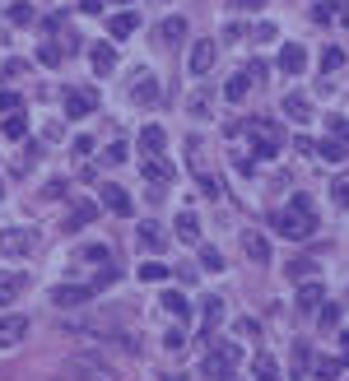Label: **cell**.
<instances>
[{"mask_svg": "<svg viewBox=\"0 0 349 381\" xmlns=\"http://www.w3.org/2000/svg\"><path fill=\"white\" fill-rule=\"evenodd\" d=\"M321 303H326V289H321L317 279L298 289V307H303V312H321Z\"/></svg>", "mask_w": 349, "mask_h": 381, "instance_id": "obj_18", "label": "cell"}, {"mask_svg": "<svg viewBox=\"0 0 349 381\" xmlns=\"http://www.w3.org/2000/svg\"><path fill=\"white\" fill-rule=\"evenodd\" d=\"M140 242H145V251H163V242H168V237H163V228L158 224H140Z\"/></svg>", "mask_w": 349, "mask_h": 381, "instance_id": "obj_26", "label": "cell"}, {"mask_svg": "<svg viewBox=\"0 0 349 381\" xmlns=\"http://www.w3.org/2000/svg\"><path fill=\"white\" fill-rule=\"evenodd\" d=\"M233 363H237V349H219V353H210L201 363V372L210 381H233Z\"/></svg>", "mask_w": 349, "mask_h": 381, "instance_id": "obj_5", "label": "cell"}, {"mask_svg": "<svg viewBox=\"0 0 349 381\" xmlns=\"http://www.w3.org/2000/svg\"><path fill=\"white\" fill-rule=\"evenodd\" d=\"M182 37H187V19H182V14H172V19L158 23V42H163V47H177Z\"/></svg>", "mask_w": 349, "mask_h": 381, "instance_id": "obj_13", "label": "cell"}, {"mask_svg": "<svg viewBox=\"0 0 349 381\" xmlns=\"http://www.w3.org/2000/svg\"><path fill=\"white\" fill-rule=\"evenodd\" d=\"M70 149L84 158V154H93V140H89V135H79V140H70Z\"/></svg>", "mask_w": 349, "mask_h": 381, "instance_id": "obj_46", "label": "cell"}, {"mask_svg": "<svg viewBox=\"0 0 349 381\" xmlns=\"http://www.w3.org/2000/svg\"><path fill=\"white\" fill-rule=\"evenodd\" d=\"M340 377V363L336 358H317V381H336Z\"/></svg>", "mask_w": 349, "mask_h": 381, "instance_id": "obj_35", "label": "cell"}, {"mask_svg": "<svg viewBox=\"0 0 349 381\" xmlns=\"http://www.w3.org/2000/svg\"><path fill=\"white\" fill-rule=\"evenodd\" d=\"M271 224H275V233L280 237H289V242H303V237H312V228H317V214H303V210H280V214H271Z\"/></svg>", "mask_w": 349, "mask_h": 381, "instance_id": "obj_1", "label": "cell"}, {"mask_svg": "<svg viewBox=\"0 0 349 381\" xmlns=\"http://www.w3.org/2000/svg\"><path fill=\"white\" fill-rule=\"evenodd\" d=\"M0 131H5V140H23V135H28V116H23V112H10L5 121H0Z\"/></svg>", "mask_w": 349, "mask_h": 381, "instance_id": "obj_25", "label": "cell"}, {"mask_svg": "<svg viewBox=\"0 0 349 381\" xmlns=\"http://www.w3.org/2000/svg\"><path fill=\"white\" fill-rule=\"evenodd\" d=\"M196 186H201V195H210V200L219 195V181L214 177H201V172H196Z\"/></svg>", "mask_w": 349, "mask_h": 381, "instance_id": "obj_43", "label": "cell"}, {"mask_svg": "<svg viewBox=\"0 0 349 381\" xmlns=\"http://www.w3.org/2000/svg\"><path fill=\"white\" fill-rule=\"evenodd\" d=\"M233 10H266V0H228Z\"/></svg>", "mask_w": 349, "mask_h": 381, "instance_id": "obj_49", "label": "cell"}, {"mask_svg": "<svg viewBox=\"0 0 349 381\" xmlns=\"http://www.w3.org/2000/svg\"><path fill=\"white\" fill-rule=\"evenodd\" d=\"M163 307H168L172 316H187V298H182V293H163Z\"/></svg>", "mask_w": 349, "mask_h": 381, "instance_id": "obj_36", "label": "cell"}, {"mask_svg": "<svg viewBox=\"0 0 349 381\" xmlns=\"http://www.w3.org/2000/svg\"><path fill=\"white\" fill-rule=\"evenodd\" d=\"M79 10H84V14H98V10H102V0H79Z\"/></svg>", "mask_w": 349, "mask_h": 381, "instance_id": "obj_54", "label": "cell"}, {"mask_svg": "<svg viewBox=\"0 0 349 381\" xmlns=\"http://www.w3.org/2000/svg\"><path fill=\"white\" fill-rule=\"evenodd\" d=\"M102 205H107V210H112V214H122V219H126V214H131V205H136V200H131V195H126V190L117 186V181H102Z\"/></svg>", "mask_w": 349, "mask_h": 381, "instance_id": "obj_10", "label": "cell"}, {"mask_svg": "<svg viewBox=\"0 0 349 381\" xmlns=\"http://www.w3.org/2000/svg\"><path fill=\"white\" fill-rule=\"evenodd\" d=\"M177 237H182V242H191V247L201 242V219H196L191 210H182V214H177Z\"/></svg>", "mask_w": 349, "mask_h": 381, "instance_id": "obj_23", "label": "cell"}, {"mask_svg": "<svg viewBox=\"0 0 349 381\" xmlns=\"http://www.w3.org/2000/svg\"><path fill=\"white\" fill-rule=\"evenodd\" d=\"M93 219H98V205H93V200H75L61 228H66V233H79V228H84V224H93Z\"/></svg>", "mask_w": 349, "mask_h": 381, "instance_id": "obj_8", "label": "cell"}, {"mask_svg": "<svg viewBox=\"0 0 349 381\" xmlns=\"http://www.w3.org/2000/svg\"><path fill=\"white\" fill-rule=\"evenodd\" d=\"M93 107H98V93H93V89L89 93H84V89H70L66 93V116H70V121H84Z\"/></svg>", "mask_w": 349, "mask_h": 381, "instance_id": "obj_7", "label": "cell"}, {"mask_svg": "<svg viewBox=\"0 0 349 381\" xmlns=\"http://www.w3.org/2000/svg\"><path fill=\"white\" fill-rule=\"evenodd\" d=\"M5 19H10L14 28H28V23H33V5H23V0H14L10 10H5Z\"/></svg>", "mask_w": 349, "mask_h": 381, "instance_id": "obj_28", "label": "cell"}, {"mask_svg": "<svg viewBox=\"0 0 349 381\" xmlns=\"http://www.w3.org/2000/svg\"><path fill=\"white\" fill-rule=\"evenodd\" d=\"M256 381H280V363L271 353H256Z\"/></svg>", "mask_w": 349, "mask_h": 381, "instance_id": "obj_29", "label": "cell"}, {"mask_svg": "<svg viewBox=\"0 0 349 381\" xmlns=\"http://www.w3.org/2000/svg\"><path fill=\"white\" fill-rule=\"evenodd\" d=\"M242 33H247L242 23H228V28H224V42H237V37H242Z\"/></svg>", "mask_w": 349, "mask_h": 381, "instance_id": "obj_52", "label": "cell"}, {"mask_svg": "<svg viewBox=\"0 0 349 381\" xmlns=\"http://www.w3.org/2000/svg\"><path fill=\"white\" fill-rule=\"evenodd\" d=\"M201 265L205 270H224V256H219L214 247H201Z\"/></svg>", "mask_w": 349, "mask_h": 381, "instance_id": "obj_40", "label": "cell"}, {"mask_svg": "<svg viewBox=\"0 0 349 381\" xmlns=\"http://www.w3.org/2000/svg\"><path fill=\"white\" fill-rule=\"evenodd\" d=\"M140 28V14L136 10H122V14H112V19H107V33L112 37H131Z\"/></svg>", "mask_w": 349, "mask_h": 381, "instance_id": "obj_16", "label": "cell"}, {"mask_svg": "<svg viewBox=\"0 0 349 381\" xmlns=\"http://www.w3.org/2000/svg\"><path fill=\"white\" fill-rule=\"evenodd\" d=\"M66 190H70V186H66V181L57 177V181H47V186H42V195H47V200H61V195H66Z\"/></svg>", "mask_w": 349, "mask_h": 381, "instance_id": "obj_42", "label": "cell"}, {"mask_svg": "<svg viewBox=\"0 0 349 381\" xmlns=\"http://www.w3.org/2000/svg\"><path fill=\"white\" fill-rule=\"evenodd\" d=\"M214 56H219V47H214L210 37H201V42L191 47V61H187V66H191V75H196V79H205V75L214 70Z\"/></svg>", "mask_w": 349, "mask_h": 381, "instance_id": "obj_6", "label": "cell"}, {"mask_svg": "<svg viewBox=\"0 0 349 381\" xmlns=\"http://www.w3.org/2000/svg\"><path fill=\"white\" fill-rule=\"evenodd\" d=\"M163 145H168L163 126H145V131H140V149H145L149 158H163Z\"/></svg>", "mask_w": 349, "mask_h": 381, "instance_id": "obj_14", "label": "cell"}, {"mask_svg": "<svg viewBox=\"0 0 349 381\" xmlns=\"http://www.w3.org/2000/svg\"><path fill=\"white\" fill-rule=\"evenodd\" d=\"M0 112H5V116H10V112H23V102L14 98V93H0Z\"/></svg>", "mask_w": 349, "mask_h": 381, "instance_id": "obj_44", "label": "cell"}, {"mask_svg": "<svg viewBox=\"0 0 349 381\" xmlns=\"http://www.w3.org/2000/svg\"><path fill=\"white\" fill-rule=\"evenodd\" d=\"M284 116H289V121H312V102H307L303 93H289V98H284Z\"/></svg>", "mask_w": 349, "mask_h": 381, "instance_id": "obj_20", "label": "cell"}, {"mask_svg": "<svg viewBox=\"0 0 349 381\" xmlns=\"http://www.w3.org/2000/svg\"><path fill=\"white\" fill-rule=\"evenodd\" d=\"M331 14H336V10H331L326 0H317V10H312V19H317V23H331Z\"/></svg>", "mask_w": 349, "mask_h": 381, "instance_id": "obj_47", "label": "cell"}, {"mask_svg": "<svg viewBox=\"0 0 349 381\" xmlns=\"http://www.w3.org/2000/svg\"><path fill=\"white\" fill-rule=\"evenodd\" d=\"M0 251L5 256H28V251H37V233L33 228H5L0 233Z\"/></svg>", "mask_w": 349, "mask_h": 381, "instance_id": "obj_3", "label": "cell"}, {"mask_svg": "<svg viewBox=\"0 0 349 381\" xmlns=\"http://www.w3.org/2000/svg\"><path fill=\"white\" fill-rule=\"evenodd\" d=\"M28 335V316H0V349H14Z\"/></svg>", "mask_w": 349, "mask_h": 381, "instance_id": "obj_9", "label": "cell"}, {"mask_svg": "<svg viewBox=\"0 0 349 381\" xmlns=\"http://www.w3.org/2000/svg\"><path fill=\"white\" fill-rule=\"evenodd\" d=\"M256 42H275V23H256Z\"/></svg>", "mask_w": 349, "mask_h": 381, "instance_id": "obj_48", "label": "cell"}, {"mask_svg": "<svg viewBox=\"0 0 349 381\" xmlns=\"http://www.w3.org/2000/svg\"><path fill=\"white\" fill-rule=\"evenodd\" d=\"M331 200H336V205H345V210H349V172H345V177H336V181H331Z\"/></svg>", "mask_w": 349, "mask_h": 381, "instance_id": "obj_33", "label": "cell"}, {"mask_svg": "<svg viewBox=\"0 0 349 381\" xmlns=\"http://www.w3.org/2000/svg\"><path fill=\"white\" fill-rule=\"evenodd\" d=\"M233 381H242V377H233Z\"/></svg>", "mask_w": 349, "mask_h": 381, "instance_id": "obj_59", "label": "cell"}, {"mask_svg": "<svg viewBox=\"0 0 349 381\" xmlns=\"http://www.w3.org/2000/svg\"><path fill=\"white\" fill-rule=\"evenodd\" d=\"M23 289H28V279H23V274H10V270H0V307L14 303Z\"/></svg>", "mask_w": 349, "mask_h": 381, "instance_id": "obj_17", "label": "cell"}, {"mask_svg": "<svg viewBox=\"0 0 349 381\" xmlns=\"http://www.w3.org/2000/svg\"><path fill=\"white\" fill-rule=\"evenodd\" d=\"M93 284H61V289H52V307H89L93 298Z\"/></svg>", "mask_w": 349, "mask_h": 381, "instance_id": "obj_4", "label": "cell"}, {"mask_svg": "<svg viewBox=\"0 0 349 381\" xmlns=\"http://www.w3.org/2000/svg\"><path fill=\"white\" fill-rule=\"evenodd\" d=\"M140 279H145V284L168 279V265H158V260H145V265H140Z\"/></svg>", "mask_w": 349, "mask_h": 381, "instance_id": "obj_31", "label": "cell"}, {"mask_svg": "<svg viewBox=\"0 0 349 381\" xmlns=\"http://www.w3.org/2000/svg\"><path fill=\"white\" fill-rule=\"evenodd\" d=\"M187 112H191V116H201V121H205V116H210V98H205V93H196V98L187 102Z\"/></svg>", "mask_w": 349, "mask_h": 381, "instance_id": "obj_37", "label": "cell"}, {"mask_svg": "<svg viewBox=\"0 0 349 381\" xmlns=\"http://www.w3.org/2000/svg\"><path fill=\"white\" fill-rule=\"evenodd\" d=\"M280 70H284V75H303V70H307V52L298 42L280 47Z\"/></svg>", "mask_w": 349, "mask_h": 381, "instance_id": "obj_11", "label": "cell"}, {"mask_svg": "<svg viewBox=\"0 0 349 381\" xmlns=\"http://www.w3.org/2000/svg\"><path fill=\"white\" fill-rule=\"evenodd\" d=\"M89 61H93V70H98V75H112V70H117L112 42H93V47H89Z\"/></svg>", "mask_w": 349, "mask_h": 381, "instance_id": "obj_12", "label": "cell"}, {"mask_svg": "<svg viewBox=\"0 0 349 381\" xmlns=\"http://www.w3.org/2000/svg\"><path fill=\"white\" fill-rule=\"evenodd\" d=\"M340 66H345V52H340V47H326V52H321V70H326V75H336Z\"/></svg>", "mask_w": 349, "mask_h": 381, "instance_id": "obj_32", "label": "cell"}, {"mask_svg": "<svg viewBox=\"0 0 349 381\" xmlns=\"http://www.w3.org/2000/svg\"><path fill=\"white\" fill-rule=\"evenodd\" d=\"M61 56H66V52H61L57 42H42V47H37V61H42V66H61Z\"/></svg>", "mask_w": 349, "mask_h": 381, "instance_id": "obj_34", "label": "cell"}, {"mask_svg": "<svg viewBox=\"0 0 349 381\" xmlns=\"http://www.w3.org/2000/svg\"><path fill=\"white\" fill-rule=\"evenodd\" d=\"M0 195H5V186H0Z\"/></svg>", "mask_w": 349, "mask_h": 381, "instance_id": "obj_58", "label": "cell"}, {"mask_svg": "<svg viewBox=\"0 0 349 381\" xmlns=\"http://www.w3.org/2000/svg\"><path fill=\"white\" fill-rule=\"evenodd\" d=\"M66 368H70V377H79V381H117V368L102 363L98 353H75Z\"/></svg>", "mask_w": 349, "mask_h": 381, "instance_id": "obj_2", "label": "cell"}, {"mask_svg": "<svg viewBox=\"0 0 349 381\" xmlns=\"http://www.w3.org/2000/svg\"><path fill=\"white\" fill-rule=\"evenodd\" d=\"M117 5H131V0H117Z\"/></svg>", "mask_w": 349, "mask_h": 381, "instance_id": "obj_56", "label": "cell"}, {"mask_svg": "<svg viewBox=\"0 0 349 381\" xmlns=\"http://www.w3.org/2000/svg\"><path fill=\"white\" fill-rule=\"evenodd\" d=\"M131 98H136L140 107H154V102H158V79H154V75H140V79H136V93H131Z\"/></svg>", "mask_w": 349, "mask_h": 381, "instance_id": "obj_21", "label": "cell"}, {"mask_svg": "<svg viewBox=\"0 0 349 381\" xmlns=\"http://www.w3.org/2000/svg\"><path fill=\"white\" fill-rule=\"evenodd\" d=\"M345 28H349V14H345Z\"/></svg>", "mask_w": 349, "mask_h": 381, "instance_id": "obj_57", "label": "cell"}, {"mask_svg": "<svg viewBox=\"0 0 349 381\" xmlns=\"http://www.w3.org/2000/svg\"><path fill=\"white\" fill-rule=\"evenodd\" d=\"M247 75H252V84H261V79H266V66H261V61H252Z\"/></svg>", "mask_w": 349, "mask_h": 381, "instance_id": "obj_53", "label": "cell"}, {"mask_svg": "<svg viewBox=\"0 0 349 381\" xmlns=\"http://www.w3.org/2000/svg\"><path fill=\"white\" fill-rule=\"evenodd\" d=\"M340 321V307H331V303H321V325H326V330H331V325H336Z\"/></svg>", "mask_w": 349, "mask_h": 381, "instance_id": "obj_45", "label": "cell"}, {"mask_svg": "<svg viewBox=\"0 0 349 381\" xmlns=\"http://www.w3.org/2000/svg\"><path fill=\"white\" fill-rule=\"evenodd\" d=\"M242 251H247L256 265H266V260H271V242H266L261 233H242Z\"/></svg>", "mask_w": 349, "mask_h": 381, "instance_id": "obj_19", "label": "cell"}, {"mask_svg": "<svg viewBox=\"0 0 349 381\" xmlns=\"http://www.w3.org/2000/svg\"><path fill=\"white\" fill-rule=\"evenodd\" d=\"M317 158H326V163H345L349 145H340V140H321V145H317Z\"/></svg>", "mask_w": 349, "mask_h": 381, "instance_id": "obj_27", "label": "cell"}, {"mask_svg": "<svg viewBox=\"0 0 349 381\" xmlns=\"http://www.w3.org/2000/svg\"><path fill=\"white\" fill-rule=\"evenodd\" d=\"M102 163H107V168L126 163V145H107V149H102Z\"/></svg>", "mask_w": 349, "mask_h": 381, "instance_id": "obj_38", "label": "cell"}, {"mask_svg": "<svg viewBox=\"0 0 349 381\" xmlns=\"http://www.w3.org/2000/svg\"><path fill=\"white\" fill-rule=\"evenodd\" d=\"M340 344H345V363H349V330H345V339H340Z\"/></svg>", "mask_w": 349, "mask_h": 381, "instance_id": "obj_55", "label": "cell"}, {"mask_svg": "<svg viewBox=\"0 0 349 381\" xmlns=\"http://www.w3.org/2000/svg\"><path fill=\"white\" fill-rule=\"evenodd\" d=\"M312 274H317V265H312V260H307V256H298V260H289V279H312Z\"/></svg>", "mask_w": 349, "mask_h": 381, "instance_id": "obj_30", "label": "cell"}, {"mask_svg": "<svg viewBox=\"0 0 349 381\" xmlns=\"http://www.w3.org/2000/svg\"><path fill=\"white\" fill-rule=\"evenodd\" d=\"M79 256L89 260V265H107V247H84Z\"/></svg>", "mask_w": 349, "mask_h": 381, "instance_id": "obj_41", "label": "cell"}, {"mask_svg": "<svg viewBox=\"0 0 349 381\" xmlns=\"http://www.w3.org/2000/svg\"><path fill=\"white\" fill-rule=\"evenodd\" d=\"M145 177L154 181V186H168V181L177 177V172H172V163H168V158H149V163H145Z\"/></svg>", "mask_w": 349, "mask_h": 381, "instance_id": "obj_22", "label": "cell"}, {"mask_svg": "<svg viewBox=\"0 0 349 381\" xmlns=\"http://www.w3.org/2000/svg\"><path fill=\"white\" fill-rule=\"evenodd\" d=\"M331 135H336V140H340V145H349V121H345V116H331Z\"/></svg>", "mask_w": 349, "mask_h": 381, "instance_id": "obj_39", "label": "cell"}, {"mask_svg": "<svg viewBox=\"0 0 349 381\" xmlns=\"http://www.w3.org/2000/svg\"><path fill=\"white\" fill-rule=\"evenodd\" d=\"M163 344H168V349H182V344H187V335H182V330H168V335H163Z\"/></svg>", "mask_w": 349, "mask_h": 381, "instance_id": "obj_51", "label": "cell"}, {"mask_svg": "<svg viewBox=\"0 0 349 381\" xmlns=\"http://www.w3.org/2000/svg\"><path fill=\"white\" fill-rule=\"evenodd\" d=\"M247 93H252V75H247V70H242V75H233V79L224 84V98H228V102H242Z\"/></svg>", "mask_w": 349, "mask_h": 381, "instance_id": "obj_24", "label": "cell"}, {"mask_svg": "<svg viewBox=\"0 0 349 381\" xmlns=\"http://www.w3.org/2000/svg\"><path fill=\"white\" fill-rule=\"evenodd\" d=\"M23 70H28L23 61H5V70H0V75H5V79H14V75H23Z\"/></svg>", "mask_w": 349, "mask_h": 381, "instance_id": "obj_50", "label": "cell"}, {"mask_svg": "<svg viewBox=\"0 0 349 381\" xmlns=\"http://www.w3.org/2000/svg\"><path fill=\"white\" fill-rule=\"evenodd\" d=\"M219 321H224V298H205V312H201V335H210V330H219Z\"/></svg>", "mask_w": 349, "mask_h": 381, "instance_id": "obj_15", "label": "cell"}]
</instances>
